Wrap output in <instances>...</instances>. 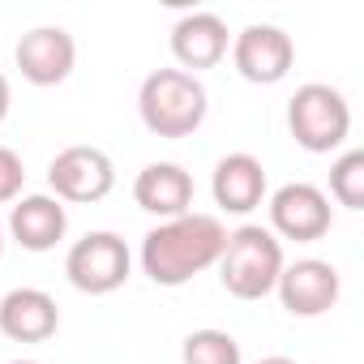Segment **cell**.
Masks as SVG:
<instances>
[{
  "label": "cell",
  "mask_w": 364,
  "mask_h": 364,
  "mask_svg": "<svg viewBox=\"0 0 364 364\" xmlns=\"http://www.w3.org/2000/svg\"><path fill=\"white\" fill-rule=\"evenodd\" d=\"M60 326V309L39 287H18L0 300V334L14 343H43Z\"/></svg>",
  "instance_id": "11"
},
{
  "label": "cell",
  "mask_w": 364,
  "mask_h": 364,
  "mask_svg": "<svg viewBox=\"0 0 364 364\" xmlns=\"http://www.w3.org/2000/svg\"><path fill=\"white\" fill-rule=\"evenodd\" d=\"M266 198V167L253 154H228L215 167V202L228 215H249Z\"/></svg>",
  "instance_id": "13"
},
{
  "label": "cell",
  "mask_w": 364,
  "mask_h": 364,
  "mask_svg": "<svg viewBox=\"0 0 364 364\" xmlns=\"http://www.w3.org/2000/svg\"><path fill=\"white\" fill-rule=\"evenodd\" d=\"M137 112L154 137H189L206 120V86L185 69H154L141 82Z\"/></svg>",
  "instance_id": "2"
},
{
  "label": "cell",
  "mask_w": 364,
  "mask_h": 364,
  "mask_svg": "<svg viewBox=\"0 0 364 364\" xmlns=\"http://www.w3.org/2000/svg\"><path fill=\"white\" fill-rule=\"evenodd\" d=\"M279 296H283V309L291 317H321L338 304V291H343V279L330 262H317V257H304L296 266H283L279 274Z\"/></svg>",
  "instance_id": "7"
},
{
  "label": "cell",
  "mask_w": 364,
  "mask_h": 364,
  "mask_svg": "<svg viewBox=\"0 0 364 364\" xmlns=\"http://www.w3.org/2000/svg\"><path fill=\"white\" fill-rule=\"evenodd\" d=\"M185 364H240V343L223 330H193L185 338Z\"/></svg>",
  "instance_id": "16"
},
{
  "label": "cell",
  "mask_w": 364,
  "mask_h": 364,
  "mask_svg": "<svg viewBox=\"0 0 364 364\" xmlns=\"http://www.w3.org/2000/svg\"><path fill=\"white\" fill-rule=\"evenodd\" d=\"M65 228H69V215L56 198H26L22 206H14L9 215V232L22 249L31 253H48L65 240Z\"/></svg>",
  "instance_id": "15"
},
{
  "label": "cell",
  "mask_w": 364,
  "mask_h": 364,
  "mask_svg": "<svg viewBox=\"0 0 364 364\" xmlns=\"http://www.w3.org/2000/svg\"><path fill=\"white\" fill-rule=\"evenodd\" d=\"M287 129L291 137L313 150V154H330L347 141L351 133V107L347 99L334 90V86H321V82H309L291 95V107H287Z\"/></svg>",
  "instance_id": "4"
},
{
  "label": "cell",
  "mask_w": 364,
  "mask_h": 364,
  "mask_svg": "<svg viewBox=\"0 0 364 364\" xmlns=\"http://www.w3.org/2000/svg\"><path fill=\"white\" fill-rule=\"evenodd\" d=\"M5 112H9V82L0 77V120H5Z\"/></svg>",
  "instance_id": "19"
},
{
  "label": "cell",
  "mask_w": 364,
  "mask_h": 364,
  "mask_svg": "<svg viewBox=\"0 0 364 364\" xmlns=\"http://www.w3.org/2000/svg\"><path fill=\"white\" fill-rule=\"evenodd\" d=\"M228 232L215 215H180L154 228L141 245V270L159 287H180L223 257Z\"/></svg>",
  "instance_id": "1"
},
{
  "label": "cell",
  "mask_w": 364,
  "mask_h": 364,
  "mask_svg": "<svg viewBox=\"0 0 364 364\" xmlns=\"http://www.w3.org/2000/svg\"><path fill=\"white\" fill-rule=\"evenodd\" d=\"M65 274L77 291L86 296H107L116 291L124 279H129V249L120 236L112 232H90L86 240H77L69 249V262H65Z\"/></svg>",
  "instance_id": "5"
},
{
  "label": "cell",
  "mask_w": 364,
  "mask_h": 364,
  "mask_svg": "<svg viewBox=\"0 0 364 364\" xmlns=\"http://www.w3.org/2000/svg\"><path fill=\"white\" fill-rule=\"evenodd\" d=\"M219 266H223V287L236 300H262L266 291H274V283L283 274V245L266 228L249 223L228 236Z\"/></svg>",
  "instance_id": "3"
},
{
  "label": "cell",
  "mask_w": 364,
  "mask_h": 364,
  "mask_svg": "<svg viewBox=\"0 0 364 364\" xmlns=\"http://www.w3.org/2000/svg\"><path fill=\"white\" fill-rule=\"evenodd\" d=\"M270 223L287 240H300V245L321 240L330 232V202L313 185H283L270 202Z\"/></svg>",
  "instance_id": "10"
},
{
  "label": "cell",
  "mask_w": 364,
  "mask_h": 364,
  "mask_svg": "<svg viewBox=\"0 0 364 364\" xmlns=\"http://www.w3.org/2000/svg\"><path fill=\"white\" fill-rule=\"evenodd\" d=\"M14 56H18V69H22L26 82H35V86H60L73 73L77 43L60 26H39V31H31V35L18 39Z\"/></svg>",
  "instance_id": "8"
},
{
  "label": "cell",
  "mask_w": 364,
  "mask_h": 364,
  "mask_svg": "<svg viewBox=\"0 0 364 364\" xmlns=\"http://www.w3.org/2000/svg\"><path fill=\"white\" fill-rule=\"evenodd\" d=\"M52 189L60 202H77V206H90V202H103L116 185V167L103 150L95 146H69L52 159Z\"/></svg>",
  "instance_id": "6"
},
{
  "label": "cell",
  "mask_w": 364,
  "mask_h": 364,
  "mask_svg": "<svg viewBox=\"0 0 364 364\" xmlns=\"http://www.w3.org/2000/svg\"><path fill=\"white\" fill-rule=\"evenodd\" d=\"M330 193L347 210H364V150H351L330 167Z\"/></svg>",
  "instance_id": "17"
},
{
  "label": "cell",
  "mask_w": 364,
  "mask_h": 364,
  "mask_svg": "<svg viewBox=\"0 0 364 364\" xmlns=\"http://www.w3.org/2000/svg\"><path fill=\"white\" fill-rule=\"evenodd\" d=\"M291 60H296V43L279 26H249L245 35H236V69L253 86L283 82Z\"/></svg>",
  "instance_id": "9"
},
{
  "label": "cell",
  "mask_w": 364,
  "mask_h": 364,
  "mask_svg": "<svg viewBox=\"0 0 364 364\" xmlns=\"http://www.w3.org/2000/svg\"><path fill=\"white\" fill-rule=\"evenodd\" d=\"M22 180H26L22 159H18L9 146H0V202H14V198L22 193Z\"/></svg>",
  "instance_id": "18"
},
{
  "label": "cell",
  "mask_w": 364,
  "mask_h": 364,
  "mask_svg": "<svg viewBox=\"0 0 364 364\" xmlns=\"http://www.w3.org/2000/svg\"><path fill=\"white\" fill-rule=\"evenodd\" d=\"M14 364H39V360H14Z\"/></svg>",
  "instance_id": "21"
},
{
  "label": "cell",
  "mask_w": 364,
  "mask_h": 364,
  "mask_svg": "<svg viewBox=\"0 0 364 364\" xmlns=\"http://www.w3.org/2000/svg\"><path fill=\"white\" fill-rule=\"evenodd\" d=\"M133 198H137L141 210H150L159 219H180L193 206V180H189L185 167H176V163H150L137 176Z\"/></svg>",
  "instance_id": "12"
},
{
  "label": "cell",
  "mask_w": 364,
  "mask_h": 364,
  "mask_svg": "<svg viewBox=\"0 0 364 364\" xmlns=\"http://www.w3.org/2000/svg\"><path fill=\"white\" fill-rule=\"evenodd\" d=\"M171 56L185 69H215L228 56V26L215 14L180 18L171 31Z\"/></svg>",
  "instance_id": "14"
},
{
  "label": "cell",
  "mask_w": 364,
  "mask_h": 364,
  "mask_svg": "<svg viewBox=\"0 0 364 364\" xmlns=\"http://www.w3.org/2000/svg\"><path fill=\"white\" fill-rule=\"evenodd\" d=\"M257 364H296V360H287V355H270V360H257Z\"/></svg>",
  "instance_id": "20"
},
{
  "label": "cell",
  "mask_w": 364,
  "mask_h": 364,
  "mask_svg": "<svg viewBox=\"0 0 364 364\" xmlns=\"http://www.w3.org/2000/svg\"><path fill=\"white\" fill-rule=\"evenodd\" d=\"M0 253H5V236H0Z\"/></svg>",
  "instance_id": "22"
}]
</instances>
